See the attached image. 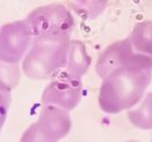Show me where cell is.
<instances>
[{
    "label": "cell",
    "instance_id": "cell-1",
    "mask_svg": "<svg viewBox=\"0 0 152 142\" xmlns=\"http://www.w3.org/2000/svg\"><path fill=\"white\" fill-rule=\"evenodd\" d=\"M152 79V63L131 65L102 79L98 104L103 112L117 114L134 107L144 96Z\"/></svg>",
    "mask_w": 152,
    "mask_h": 142
},
{
    "label": "cell",
    "instance_id": "cell-2",
    "mask_svg": "<svg viewBox=\"0 0 152 142\" xmlns=\"http://www.w3.org/2000/svg\"><path fill=\"white\" fill-rule=\"evenodd\" d=\"M71 36L66 34L34 38L22 60V71L32 80L54 78L67 62Z\"/></svg>",
    "mask_w": 152,
    "mask_h": 142
},
{
    "label": "cell",
    "instance_id": "cell-3",
    "mask_svg": "<svg viewBox=\"0 0 152 142\" xmlns=\"http://www.w3.org/2000/svg\"><path fill=\"white\" fill-rule=\"evenodd\" d=\"M25 22L34 38L57 34L71 36L75 26L71 11L61 3H51L37 7L28 14Z\"/></svg>",
    "mask_w": 152,
    "mask_h": 142
},
{
    "label": "cell",
    "instance_id": "cell-4",
    "mask_svg": "<svg viewBox=\"0 0 152 142\" xmlns=\"http://www.w3.org/2000/svg\"><path fill=\"white\" fill-rule=\"evenodd\" d=\"M34 36L25 20L7 23L0 28V60L19 64L29 50Z\"/></svg>",
    "mask_w": 152,
    "mask_h": 142
},
{
    "label": "cell",
    "instance_id": "cell-5",
    "mask_svg": "<svg viewBox=\"0 0 152 142\" xmlns=\"http://www.w3.org/2000/svg\"><path fill=\"white\" fill-rule=\"evenodd\" d=\"M148 63H152V59L135 53L126 38L112 43L100 53L95 71L103 79L117 70Z\"/></svg>",
    "mask_w": 152,
    "mask_h": 142
},
{
    "label": "cell",
    "instance_id": "cell-6",
    "mask_svg": "<svg viewBox=\"0 0 152 142\" xmlns=\"http://www.w3.org/2000/svg\"><path fill=\"white\" fill-rule=\"evenodd\" d=\"M83 96L81 79L70 77L61 72L51 79L42 96L43 105H50L70 111L79 104Z\"/></svg>",
    "mask_w": 152,
    "mask_h": 142
},
{
    "label": "cell",
    "instance_id": "cell-7",
    "mask_svg": "<svg viewBox=\"0 0 152 142\" xmlns=\"http://www.w3.org/2000/svg\"><path fill=\"white\" fill-rule=\"evenodd\" d=\"M38 122L57 141L65 138L72 127L69 111L50 105H43Z\"/></svg>",
    "mask_w": 152,
    "mask_h": 142
},
{
    "label": "cell",
    "instance_id": "cell-8",
    "mask_svg": "<svg viewBox=\"0 0 152 142\" xmlns=\"http://www.w3.org/2000/svg\"><path fill=\"white\" fill-rule=\"evenodd\" d=\"M91 61V57L88 53L86 45L78 40H71L67 62L63 72L70 77L81 79V77L89 71Z\"/></svg>",
    "mask_w": 152,
    "mask_h": 142
},
{
    "label": "cell",
    "instance_id": "cell-9",
    "mask_svg": "<svg viewBox=\"0 0 152 142\" xmlns=\"http://www.w3.org/2000/svg\"><path fill=\"white\" fill-rule=\"evenodd\" d=\"M127 40L135 53L152 59V21L137 23Z\"/></svg>",
    "mask_w": 152,
    "mask_h": 142
},
{
    "label": "cell",
    "instance_id": "cell-10",
    "mask_svg": "<svg viewBox=\"0 0 152 142\" xmlns=\"http://www.w3.org/2000/svg\"><path fill=\"white\" fill-rule=\"evenodd\" d=\"M129 121L142 130H152V92L146 94L137 108L127 113Z\"/></svg>",
    "mask_w": 152,
    "mask_h": 142
},
{
    "label": "cell",
    "instance_id": "cell-11",
    "mask_svg": "<svg viewBox=\"0 0 152 142\" xmlns=\"http://www.w3.org/2000/svg\"><path fill=\"white\" fill-rule=\"evenodd\" d=\"M68 9L85 19H94L101 15L107 7L106 1H70Z\"/></svg>",
    "mask_w": 152,
    "mask_h": 142
},
{
    "label": "cell",
    "instance_id": "cell-12",
    "mask_svg": "<svg viewBox=\"0 0 152 142\" xmlns=\"http://www.w3.org/2000/svg\"><path fill=\"white\" fill-rule=\"evenodd\" d=\"M20 142H58L38 121L27 128L21 136Z\"/></svg>",
    "mask_w": 152,
    "mask_h": 142
},
{
    "label": "cell",
    "instance_id": "cell-13",
    "mask_svg": "<svg viewBox=\"0 0 152 142\" xmlns=\"http://www.w3.org/2000/svg\"><path fill=\"white\" fill-rule=\"evenodd\" d=\"M21 78L19 64H13L0 60V81L7 84L11 89L18 85Z\"/></svg>",
    "mask_w": 152,
    "mask_h": 142
},
{
    "label": "cell",
    "instance_id": "cell-14",
    "mask_svg": "<svg viewBox=\"0 0 152 142\" xmlns=\"http://www.w3.org/2000/svg\"><path fill=\"white\" fill-rule=\"evenodd\" d=\"M12 101V89L0 81V132L7 120V112Z\"/></svg>",
    "mask_w": 152,
    "mask_h": 142
},
{
    "label": "cell",
    "instance_id": "cell-15",
    "mask_svg": "<svg viewBox=\"0 0 152 142\" xmlns=\"http://www.w3.org/2000/svg\"><path fill=\"white\" fill-rule=\"evenodd\" d=\"M125 142H139V141H135V140H129V141H125Z\"/></svg>",
    "mask_w": 152,
    "mask_h": 142
},
{
    "label": "cell",
    "instance_id": "cell-16",
    "mask_svg": "<svg viewBox=\"0 0 152 142\" xmlns=\"http://www.w3.org/2000/svg\"><path fill=\"white\" fill-rule=\"evenodd\" d=\"M151 142H152V135H151Z\"/></svg>",
    "mask_w": 152,
    "mask_h": 142
}]
</instances>
